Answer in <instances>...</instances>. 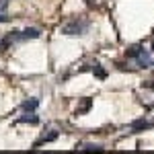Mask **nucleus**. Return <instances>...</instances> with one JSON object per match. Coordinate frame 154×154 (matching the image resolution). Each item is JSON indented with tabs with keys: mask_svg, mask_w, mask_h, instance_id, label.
Returning <instances> with one entry per match:
<instances>
[{
	"mask_svg": "<svg viewBox=\"0 0 154 154\" xmlns=\"http://www.w3.org/2000/svg\"><path fill=\"white\" fill-rule=\"evenodd\" d=\"M152 51H154V39H152Z\"/></svg>",
	"mask_w": 154,
	"mask_h": 154,
	"instance_id": "2eb2a0df",
	"label": "nucleus"
},
{
	"mask_svg": "<svg viewBox=\"0 0 154 154\" xmlns=\"http://www.w3.org/2000/svg\"><path fill=\"white\" fill-rule=\"evenodd\" d=\"M142 51H144L142 45H131V48L125 51V56H128V58H134V60H136L138 56H140V54H142Z\"/></svg>",
	"mask_w": 154,
	"mask_h": 154,
	"instance_id": "9d476101",
	"label": "nucleus"
},
{
	"mask_svg": "<svg viewBox=\"0 0 154 154\" xmlns=\"http://www.w3.org/2000/svg\"><path fill=\"white\" fill-rule=\"evenodd\" d=\"M154 128V121H144V119H138L131 123V134H138V131H144V130H150Z\"/></svg>",
	"mask_w": 154,
	"mask_h": 154,
	"instance_id": "7ed1b4c3",
	"label": "nucleus"
},
{
	"mask_svg": "<svg viewBox=\"0 0 154 154\" xmlns=\"http://www.w3.org/2000/svg\"><path fill=\"white\" fill-rule=\"evenodd\" d=\"M58 136H60L58 130H48V134H43V136H41V138H39L33 146H35V148H39L41 144H49V142H54V140H58Z\"/></svg>",
	"mask_w": 154,
	"mask_h": 154,
	"instance_id": "f03ea898",
	"label": "nucleus"
},
{
	"mask_svg": "<svg viewBox=\"0 0 154 154\" xmlns=\"http://www.w3.org/2000/svg\"><path fill=\"white\" fill-rule=\"evenodd\" d=\"M136 64H138V68H148V66H152V58H150L148 49H144L142 54L136 58Z\"/></svg>",
	"mask_w": 154,
	"mask_h": 154,
	"instance_id": "39448f33",
	"label": "nucleus"
},
{
	"mask_svg": "<svg viewBox=\"0 0 154 154\" xmlns=\"http://www.w3.org/2000/svg\"><path fill=\"white\" fill-rule=\"evenodd\" d=\"M84 2H86V6H95L97 4V0H84Z\"/></svg>",
	"mask_w": 154,
	"mask_h": 154,
	"instance_id": "4468645a",
	"label": "nucleus"
},
{
	"mask_svg": "<svg viewBox=\"0 0 154 154\" xmlns=\"http://www.w3.org/2000/svg\"><path fill=\"white\" fill-rule=\"evenodd\" d=\"M154 84H152V80H146V82H142V88H152Z\"/></svg>",
	"mask_w": 154,
	"mask_h": 154,
	"instance_id": "f8f14e48",
	"label": "nucleus"
},
{
	"mask_svg": "<svg viewBox=\"0 0 154 154\" xmlns=\"http://www.w3.org/2000/svg\"><path fill=\"white\" fill-rule=\"evenodd\" d=\"M37 107H39V99H27L21 103V109L23 111H35Z\"/></svg>",
	"mask_w": 154,
	"mask_h": 154,
	"instance_id": "6e6552de",
	"label": "nucleus"
},
{
	"mask_svg": "<svg viewBox=\"0 0 154 154\" xmlns=\"http://www.w3.org/2000/svg\"><path fill=\"white\" fill-rule=\"evenodd\" d=\"M19 123H31V125H37V123H39V117H37L33 111H27V115H23V117L19 119Z\"/></svg>",
	"mask_w": 154,
	"mask_h": 154,
	"instance_id": "0eeeda50",
	"label": "nucleus"
},
{
	"mask_svg": "<svg viewBox=\"0 0 154 154\" xmlns=\"http://www.w3.org/2000/svg\"><path fill=\"white\" fill-rule=\"evenodd\" d=\"M41 35V31L39 29H25V31H19V41H27V39H37V37Z\"/></svg>",
	"mask_w": 154,
	"mask_h": 154,
	"instance_id": "20e7f679",
	"label": "nucleus"
},
{
	"mask_svg": "<svg viewBox=\"0 0 154 154\" xmlns=\"http://www.w3.org/2000/svg\"><path fill=\"white\" fill-rule=\"evenodd\" d=\"M6 21H8V17H6V14H2V12H0V23H6Z\"/></svg>",
	"mask_w": 154,
	"mask_h": 154,
	"instance_id": "ddd939ff",
	"label": "nucleus"
},
{
	"mask_svg": "<svg viewBox=\"0 0 154 154\" xmlns=\"http://www.w3.org/2000/svg\"><path fill=\"white\" fill-rule=\"evenodd\" d=\"M93 72H95L97 78H101V80H105V78H107V70L101 66V64H93Z\"/></svg>",
	"mask_w": 154,
	"mask_h": 154,
	"instance_id": "9b49d317",
	"label": "nucleus"
},
{
	"mask_svg": "<svg viewBox=\"0 0 154 154\" xmlns=\"http://www.w3.org/2000/svg\"><path fill=\"white\" fill-rule=\"evenodd\" d=\"M91 107H93V99H82L80 105L76 107V115H84L86 111H91Z\"/></svg>",
	"mask_w": 154,
	"mask_h": 154,
	"instance_id": "423d86ee",
	"label": "nucleus"
},
{
	"mask_svg": "<svg viewBox=\"0 0 154 154\" xmlns=\"http://www.w3.org/2000/svg\"><path fill=\"white\" fill-rule=\"evenodd\" d=\"M152 66H154V62H152Z\"/></svg>",
	"mask_w": 154,
	"mask_h": 154,
	"instance_id": "dca6fc26",
	"label": "nucleus"
},
{
	"mask_svg": "<svg viewBox=\"0 0 154 154\" xmlns=\"http://www.w3.org/2000/svg\"><path fill=\"white\" fill-rule=\"evenodd\" d=\"M80 150H84V152H103L105 148L101 144H84V146H80Z\"/></svg>",
	"mask_w": 154,
	"mask_h": 154,
	"instance_id": "1a4fd4ad",
	"label": "nucleus"
},
{
	"mask_svg": "<svg viewBox=\"0 0 154 154\" xmlns=\"http://www.w3.org/2000/svg\"><path fill=\"white\" fill-rule=\"evenodd\" d=\"M91 29V21L86 19H72L62 27V33L64 35H84L86 31Z\"/></svg>",
	"mask_w": 154,
	"mask_h": 154,
	"instance_id": "f257e3e1",
	"label": "nucleus"
}]
</instances>
